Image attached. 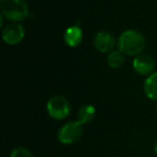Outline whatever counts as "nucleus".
<instances>
[{"mask_svg": "<svg viewBox=\"0 0 157 157\" xmlns=\"http://www.w3.org/2000/svg\"><path fill=\"white\" fill-rule=\"evenodd\" d=\"M145 45L146 41L144 36L135 29L125 30L120 36L117 41L118 51H121L124 55L129 56H137L141 54L142 51L145 48Z\"/></svg>", "mask_w": 157, "mask_h": 157, "instance_id": "nucleus-1", "label": "nucleus"}, {"mask_svg": "<svg viewBox=\"0 0 157 157\" xmlns=\"http://www.w3.org/2000/svg\"><path fill=\"white\" fill-rule=\"evenodd\" d=\"M3 16L12 22H22L29 16L26 0H0Z\"/></svg>", "mask_w": 157, "mask_h": 157, "instance_id": "nucleus-2", "label": "nucleus"}, {"mask_svg": "<svg viewBox=\"0 0 157 157\" xmlns=\"http://www.w3.org/2000/svg\"><path fill=\"white\" fill-rule=\"evenodd\" d=\"M83 124L78 121H71L60 127L57 133L58 141L63 144H73L78 142L83 136Z\"/></svg>", "mask_w": 157, "mask_h": 157, "instance_id": "nucleus-3", "label": "nucleus"}, {"mask_svg": "<svg viewBox=\"0 0 157 157\" xmlns=\"http://www.w3.org/2000/svg\"><path fill=\"white\" fill-rule=\"evenodd\" d=\"M46 111L54 120H63L70 114V103L63 96L55 95L46 102Z\"/></svg>", "mask_w": 157, "mask_h": 157, "instance_id": "nucleus-4", "label": "nucleus"}, {"mask_svg": "<svg viewBox=\"0 0 157 157\" xmlns=\"http://www.w3.org/2000/svg\"><path fill=\"white\" fill-rule=\"evenodd\" d=\"M25 37L24 26L20 23H12L5 27L2 30V38L6 43L10 45H15L22 42Z\"/></svg>", "mask_w": 157, "mask_h": 157, "instance_id": "nucleus-5", "label": "nucleus"}, {"mask_svg": "<svg viewBox=\"0 0 157 157\" xmlns=\"http://www.w3.org/2000/svg\"><path fill=\"white\" fill-rule=\"evenodd\" d=\"M132 67L133 70L137 72L138 74L141 75H147L154 70L155 68V61L152 56L147 54H141L137 55L132 61Z\"/></svg>", "mask_w": 157, "mask_h": 157, "instance_id": "nucleus-6", "label": "nucleus"}, {"mask_svg": "<svg viewBox=\"0 0 157 157\" xmlns=\"http://www.w3.org/2000/svg\"><path fill=\"white\" fill-rule=\"evenodd\" d=\"M94 45L100 53H111L115 46V39L109 31H99L94 39Z\"/></svg>", "mask_w": 157, "mask_h": 157, "instance_id": "nucleus-7", "label": "nucleus"}, {"mask_svg": "<svg viewBox=\"0 0 157 157\" xmlns=\"http://www.w3.org/2000/svg\"><path fill=\"white\" fill-rule=\"evenodd\" d=\"M63 40H65V43L70 48L80 45V43L83 40V31H82L81 27L78 25L68 27L63 35Z\"/></svg>", "mask_w": 157, "mask_h": 157, "instance_id": "nucleus-8", "label": "nucleus"}, {"mask_svg": "<svg viewBox=\"0 0 157 157\" xmlns=\"http://www.w3.org/2000/svg\"><path fill=\"white\" fill-rule=\"evenodd\" d=\"M143 90L146 97L152 100H157V72L150 74L145 78Z\"/></svg>", "mask_w": 157, "mask_h": 157, "instance_id": "nucleus-9", "label": "nucleus"}, {"mask_svg": "<svg viewBox=\"0 0 157 157\" xmlns=\"http://www.w3.org/2000/svg\"><path fill=\"white\" fill-rule=\"evenodd\" d=\"M96 116V109L92 105H84L78 112V121L81 124H88L93 122Z\"/></svg>", "mask_w": 157, "mask_h": 157, "instance_id": "nucleus-10", "label": "nucleus"}, {"mask_svg": "<svg viewBox=\"0 0 157 157\" xmlns=\"http://www.w3.org/2000/svg\"><path fill=\"white\" fill-rule=\"evenodd\" d=\"M125 63V56L121 51H112L108 56V65L112 69H118Z\"/></svg>", "mask_w": 157, "mask_h": 157, "instance_id": "nucleus-11", "label": "nucleus"}, {"mask_svg": "<svg viewBox=\"0 0 157 157\" xmlns=\"http://www.w3.org/2000/svg\"><path fill=\"white\" fill-rule=\"evenodd\" d=\"M10 157H33V155L28 148L24 146H17L14 150H12Z\"/></svg>", "mask_w": 157, "mask_h": 157, "instance_id": "nucleus-12", "label": "nucleus"}, {"mask_svg": "<svg viewBox=\"0 0 157 157\" xmlns=\"http://www.w3.org/2000/svg\"><path fill=\"white\" fill-rule=\"evenodd\" d=\"M154 150H155V153L157 154V141H156V143H155V145H154Z\"/></svg>", "mask_w": 157, "mask_h": 157, "instance_id": "nucleus-13", "label": "nucleus"}, {"mask_svg": "<svg viewBox=\"0 0 157 157\" xmlns=\"http://www.w3.org/2000/svg\"><path fill=\"white\" fill-rule=\"evenodd\" d=\"M156 114H157V107H156Z\"/></svg>", "mask_w": 157, "mask_h": 157, "instance_id": "nucleus-14", "label": "nucleus"}]
</instances>
